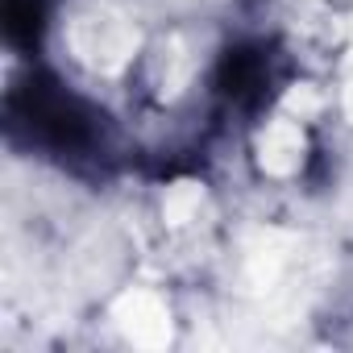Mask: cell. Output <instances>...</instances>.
<instances>
[{
  "mask_svg": "<svg viewBox=\"0 0 353 353\" xmlns=\"http://www.w3.org/2000/svg\"><path fill=\"white\" fill-rule=\"evenodd\" d=\"M266 79H270V71H266V54L258 46H233V50H225V59L216 67L221 92L237 104H254L266 92Z\"/></svg>",
  "mask_w": 353,
  "mask_h": 353,
  "instance_id": "2",
  "label": "cell"
},
{
  "mask_svg": "<svg viewBox=\"0 0 353 353\" xmlns=\"http://www.w3.org/2000/svg\"><path fill=\"white\" fill-rule=\"evenodd\" d=\"M9 112L34 141L50 145L59 154H83L100 137V125H96L100 117L50 75L21 79L9 96Z\"/></svg>",
  "mask_w": 353,
  "mask_h": 353,
  "instance_id": "1",
  "label": "cell"
},
{
  "mask_svg": "<svg viewBox=\"0 0 353 353\" xmlns=\"http://www.w3.org/2000/svg\"><path fill=\"white\" fill-rule=\"evenodd\" d=\"M5 38L21 50H34L46 30V0H5Z\"/></svg>",
  "mask_w": 353,
  "mask_h": 353,
  "instance_id": "3",
  "label": "cell"
}]
</instances>
